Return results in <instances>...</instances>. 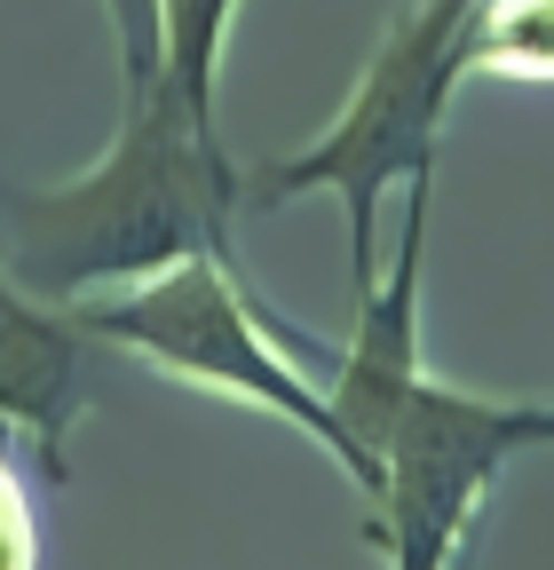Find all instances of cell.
<instances>
[{
	"label": "cell",
	"instance_id": "cell-1",
	"mask_svg": "<svg viewBox=\"0 0 554 570\" xmlns=\"http://www.w3.org/2000/svg\"><path fill=\"white\" fill-rule=\"evenodd\" d=\"M238 159L167 80L127 88L111 151L56 190H0V269L32 302H88L182 254L238 262Z\"/></svg>",
	"mask_w": 554,
	"mask_h": 570
},
{
	"label": "cell",
	"instance_id": "cell-2",
	"mask_svg": "<svg viewBox=\"0 0 554 570\" xmlns=\"http://www.w3.org/2000/svg\"><path fill=\"white\" fill-rule=\"evenodd\" d=\"M459 24L467 0H412V9L380 32L373 63L357 71L340 119L301 142L286 159L238 167V214H269L301 190H333L349 214V277L357 294L373 285V238H380V198L396 183H428L436 175V142H444V111L459 71Z\"/></svg>",
	"mask_w": 554,
	"mask_h": 570
},
{
	"label": "cell",
	"instance_id": "cell-3",
	"mask_svg": "<svg viewBox=\"0 0 554 570\" xmlns=\"http://www.w3.org/2000/svg\"><path fill=\"white\" fill-rule=\"evenodd\" d=\"M63 309H72V325L88 341H111L127 356H144L151 373H167L182 389L277 412L357 483V452H349V436H340V420L325 404V381H309L294 365V333L277 325L269 309H254L238 262L182 254V262H167L151 277L111 285V294H88V302H63Z\"/></svg>",
	"mask_w": 554,
	"mask_h": 570
},
{
	"label": "cell",
	"instance_id": "cell-4",
	"mask_svg": "<svg viewBox=\"0 0 554 570\" xmlns=\"http://www.w3.org/2000/svg\"><path fill=\"white\" fill-rule=\"evenodd\" d=\"M531 444H554V404H492L436 373L412 381L396 420L380 428V483L365 499V531L388 570H459L499 468Z\"/></svg>",
	"mask_w": 554,
	"mask_h": 570
},
{
	"label": "cell",
	"instance_id": "cell-5",
	"mask_svg": "<svg viewBox=\"0 0 554 570\" xmlns=\"http://www.w3.org/2000/svg\"><path fill=\"white\" fill-rule=\"evenodd\" d=\"M428 198H436V175L428 183H404V230H396V262L373 269V285L357 294V333L349 348H333L325 365V404L340 420V436L357 452V491L373 499L380 483V428L396 420L404 389L421 381V254H428Z\"/></svg>",
	"mask_w": 554,
	"mask_h": 570
},
{
	"label": "cell",
	"instance_id": "cell-6",
	"mask_svg": "<svg viewBox=\"0 0 554 570\" xmlns=\"http://www.w3.org/2000/svg\"><path fill=\"white\" fill-rule=\"evenodd\" d=\"M88 404V333L0 269V428L32 444L40 483H63V436Z\"/></svg>",
	"mask_w": 554,
	"mask_h": 570
},
{
	"label": "cell",
	"instance_id": "cell-7",
	"mask_svg": "<svg viewBox=\"0 0 554 570\" xmlns=\"http://www.w3.org/2000/svg\"><path fill=\"white\" fill-rule=\"evenodd\" d=\"M238 0H159V80L215 119V80H222V40H230Z\"/></svg>",
	"mask_w": 554,
	"mask_h": 570
},
{
	"label": "cell",
	"instance_id": "cell-8",
	"mask_svg": "<svg viewBox=\"0 0 554 570\" xmlns=\"http://www.w3.org/2000/svg\"><path fill=\"white\" fill-rule=\"evenodd\" d=\"M0 570H40V515L9 444H0Z\"/></svg>",
	"mask_w": 554,
	"mask_h": 570
},
{
	"label": "cell",
	"instance_id": "cell-9",
	"mask_svg": "<svg viewBox=\"0 0 554 570\" xmlns=\"http://www.w3.org/2000/svg\"><path fill=\"white\" fill-rule=\"evenodd\" d=\"M103 17H111V32H119L127 88H151V80H159V0H103Z\"/></svg>",
	"mask_w": 554,
	"mask_h": 570
}]
</instances>
